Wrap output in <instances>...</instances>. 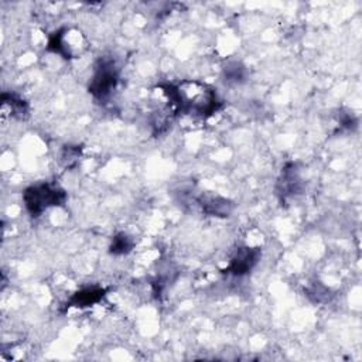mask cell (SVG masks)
<instances>
[{
  "instance_id": "cell-1",
  "label": "cell",
  "mask_w": 362,
  "mask_h": 362,
  "mask_svg": "<svg viewBox=\"0 0 362 362\" xmlns=\"http://www.w3.org/2000/svg\"><path fill=\"white\" fill-rule=\"evenodd\" d=\"M165 93L175 112L205 117L218 109L216 92L198 81H182L175 86H165Z\"/></svg>"
},
{
  "instance_id": "cell-2",
  "label": "cell",
  "mask_w": 362,
  "mask_h": 362,
  "mask_svg": "<svg viewBox=\"0 0 362 362\" xmlns=\"http://www.w3.org/2000/svg\"><path fill=\"white\" fill-rule=\"evenodd\" d=\"M64 201L65 192L52 184H37L24 191V204L33 216H38L45 209L61 205Z\"/></svg>"
},
{
  "instance_id": "cell-3",
  "label": "cell",
  "mask_w": 362,
  "mask_h": 362,
  "mask_svg": "<svg viewBox=\"0 0 362 362\" xmlns=\"http://www.w3.org/2000/svg\"><path fill=\"white\" fill-rule=\"evenodd\" d=\"M48 49L68 59L76 58L86 49V40L78 30L61 28L49 38Z\"/></svg>"
},
{
  "instance_id": "cell-4",
  "label": "cell",
  "mask_w": 362,
  "mask_h": 362,
  "mask_svg": "<svg viewBox=\"0 0 362 362\" xmlns=\"http://www.w3.org/2000/svg\"><path fill=\"white\" fill-rule=\"evenodd\" d=\"M117 81L119 74L115 61L110 58H102L98 61L93 69V75L89 83V92L98 99H105L116 88Z\"/></svg>"
},
{
  "instance_id": "cell-5",
  "label": "cell",
  "mask_w": 362,
  "mask_h": 362,
  "mask_svg": "<svg viewBox=\"0 0 362 362\" xmlns=\"http://www.w3.org/2000/svg\"><path fill=\"white\" fill-rule=\"evenodd\" d=\"M259 256H260L259 249L240 247L232 256L226 270H228V273H230L233 276H243L253 269V266L259 260Z\"/></svg>"
},
{
  "instance_id": "cell-6",
  "label": "cell",
  "mask_w": 362,
  "mask_h": 362,
  "mask_svg": "<svg viewBox=\"0 0 362 362\" xmlns=\"http://www.w3.org/2000/svg\"><path fill=\"white\" fill-rule=\"evenodd\" d=\"M199 205L206 214H211L214 216H228V214L232 211V204L221 197H202L199 201Z\"/></svg>"
},
{
  "instance_id": "cell-7",
  "label": "cell",
  "mask_w": 362,
  "mask_h": 362,
  "mask_svg": "<svg viewBox=\"0 0 362 362\" xmlns=\"http://www.w3.org/2000/svg\"><path fill=\"white\" fill-rule=\"evenodd\" d=\"M105 290L100 287H86L79 290L72 296L69 300V305L72 307H89L92 304H96L99 300H102Z\"/></svg>"
},
{
  "instance_id": "cell-8",
  "label": "cell",
  "mask_w": 362,
  "mask_h": 362,
  "mask_svg": "<svg viewBox=\"0 0 362 362\" xmlns=\"http://www.w3.org/2000/svg\"><path fill=\"white\" fill-rule=\"evenodd\" d=\"M133 247V242L132 239L126 235V233H119L112 239V245H110V252L113 255H124L127 252H130V249Z\"/></svg>"
},
{
  "instance_id": "cell-9",
  "label": "cell",
  "mask_w": 362,
  "mask_h": 362,
  "mask_svg": "<svg viewBox=\"0 0 362 362\" xmlns=\"http://www.w3.org/2000/svg\"><path fill=\"white\" fill-rule=\"evenodd\" d=\"M225 75L228 78V81H233V82H238L243 78V68L239 66L238 64H233L230 66H228L225 69Z\"/></svg>"
}]
</instances>
